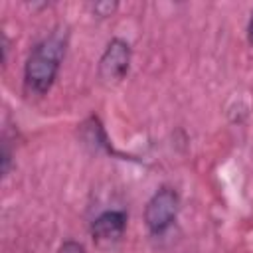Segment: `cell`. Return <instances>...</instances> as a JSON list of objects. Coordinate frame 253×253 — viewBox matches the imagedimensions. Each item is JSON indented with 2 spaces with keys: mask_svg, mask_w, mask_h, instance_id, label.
Segmentation results:
<instances>
[{
  "mask_svg": "<svg viewBox=\"0 0 253 253\" xmlns=\"http://www.w3.org/2000/svg\"><path fill=\"white\" fill-rule=\"evenodd\" d=\"M81 136L85 144H91L95 150H105V152H113L111 142L107 138V132L99 121V117L91 115L85 123H81Z\"/></svg>",
  "mask_w": 253,
  "mask_h": 253,
  "instance_id": "cell-5",
  "label": "cell"
},
{
  "mask_svg": "<svg viewBox=\"0 0 253 253\" xmlns=\"http://www.w3.org/2000/svg\"><path fill=\"white\" fill-rule=\"evenodd\" d=\"M67 49V32L53 30L42 38L28 53L24 63V93L43 97L53 87Z\"/></svg>",
  "mask_w": 253,
  "mask_h": 253,
  "instance_id": "cell-1",
  "label": "cell"
},
{
  "mask_svg": "<svg viewBox=\"0 0 253 253\" xmlns=\"http://www.w3.org/2000/svg\"><path fill=\"white\" fill-rule=\"evenodd\" d=\"M130 57H132L130 43L123 38H113L99 57V65H97L99 79L105 85L121 83L130 69Z\"/></svg>",
  "mask_w": 253,
  "mask_h": 253,
  "instance_id": "cell-3",
  "label": "cell"
},
{
  "mask_svg": "<svg viewBox=\"0 0 253 253\" xmlns=\"http://www.w3.org/2000/svg\"><path fill=\"white\" fill-rule=\"evenodd\" d=\"M119 4L117 2H95L93 4V14L99 16V18H109L117 12Z\"/></svg>",
  "mask_w": 253,
  "mask_h": 253,
  "instance_id": "cell-7",
  "label": "cell"
},
{
  "mask_svg": "<svg viewBox=\"0 0 253 253\" xmlns=\"http://www.w3.org/2000/svg\"><path fill=\"white\" fill-rule=\"evenodd\" d=\"M128 223V213L125 210H105L89 225V233L99 247L115 245L123 239Z\"/></svg>",
  "mask_w": 253,
  "mask_h": 253,
  "instance_id": "cell-4",
  "label": "cell"
},
{
  "mask_svg": "<svg viewBox=\"0 0 253 253\" xmlns=\"http://www.w3.org/2000/svg\"><path fill=\"white\" fill-rule=\"evenodd\" d=\"M57 253H87V251H85V245L83 243H79L75 239H67V241H63L59 245Z\"/></svg>",
  "mask_w": 253,
  "mask_h": 253,
  "instance_id": "cell-8",
  "label": "cell"
},
{
  "mask_svg": "<svg viewBox=\"0 0 253 253\" xmlns=\"http://www.w3.org/2000/svg\"><path fill=\"white\" fill-rule=\"evenodd\" d=\"M12 158H14V154H12L10 146H8V140H4L2 142V152H0V170H2V176H8L10 174L12 164H14Z\"/></svg>",
  "mask_w": 253,
  "mask_h": 253,
  "instance_id": "cell-6",
  "label": "cell"
},
{
  "mask_svg": "<svg viewBox=\"0 0 253 253\" xmlns=\"http://www.w3.org/2000/svg\"><path fill=\"white\" fill-rule=\"evenodd\" d=\"M180 211V194L170 188H158L144 206V225L150 235L160 237L164 235L176 221Z\"/></svg>",
  "mask_w": 253,
  "mask_h": 253,
  "instance_id": "cell-2",
  "label": "cell"
},
{
  "mask_svg": "<svg viewBox=\"0 0 253 253\" xmlns=\"http://www.w3.org/2000/svg\"><path fill=\"white\" fill-rule=\"evenodd\" d=\"M247 42H249V45H253V14H251V20L247 24Z\"/></svg>",
  "mask_w": 253,
  "mask_h": 253,
  "instance_id": "cell-9",
  "label": "cell"
}]
</instances>
